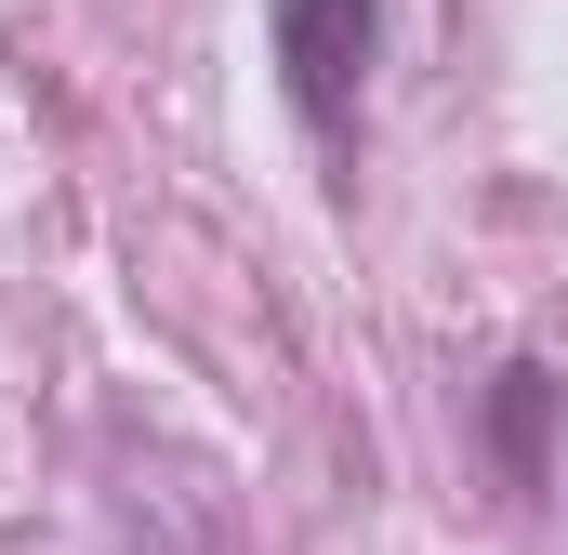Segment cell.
Instances as JSON below:
<instances>
[{"label":"cell","mask_w":568,"mask_h":555,"mask_svg":"<svg viewBox=\"0 0 568 555\" xmlns=\"http://www.w3.org/2000/svg\"><path fill=\"white\" fill-rule=\"evenodd\" d=\"M265 53H278L291 120L317 133V159H344L371 120V53H384V0H265Z\"/></svg>","instance_id":"cell-1"},{"label":"cell","mask_w":568,"mask_h":555,"mask_svg":"<svg viewBox=\"0 0 568 555\" xmlns=\"http://www.w3.org/2000/svg\"><path fill=\"white\" fill-rule=\"evenodd\" d=\"M542 423H556V371H529V357H516V371L489 384V450H503V476H516V490H542Z\"/></svg>","instance_id":"cell-2"}]
</instances>
